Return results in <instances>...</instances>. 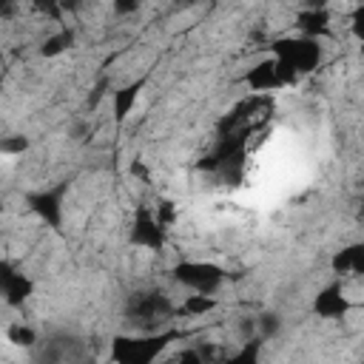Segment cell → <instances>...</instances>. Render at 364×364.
Instances as JSON below:
<instances>
[{
	"label": "cell",
	"mask_w": 364,
	"mask_h": 364,
	"mask_svg": "<svg viewBox=\"0 0 364 364\" xmlns=\"http://www.w3.org/2000/svg\"><path fill=\"white\" fill-rule=\"evenodd\" d=\"M173 304L168 299V293L162 290H139L128 299L125 304V316L128 321H134L142 330H156L162 321H168L173 316Z\"/></svg>",
	"instance_id": "obj_1"
},
{
	"label": "cell",
	"mask_w": 364,
	"mask_h": 364,
	"mask_svg": "<svg viewBox=\"0 0 364 364\" xmlns=\"http://www.w3.org/2000/svg\"><path fill=\"white\" fill-rule=\"evenodd\" d=\"M273 54L296 77L313 71L318 65V60H321V48H318V43L313 37H284V40H276L273 43Z\"/></svg>",
	"instance_id": "obj_2"
},
{
	"label": "cell",
	"mask_w": 364,
	"mask_h": 364,
	"mask_svg": "<svg viewBox=\"0 0 364 364\" xmlns=\"http://www.w3.org/2000/svg\"><path fill=\"white\" fill-rule=\"evenodd\" d=\"M173 279L193 293H216L225 282V270L210 262H179L173 267Z\"/></svg>",
	"instance_id": "obj_3"
},
{
	"label": "cell",
	"mask_w": 364,
	"mask_h": 364,
	"mask_svg": "<svg viewBox=\"0 0 364 364\" xmlns=\"http://www.w3.org/2000/svg\"><path fill=\"white\" fill-rule=\"evenodd\" d=\"M171 336H148V338H119L114 341L111 355L125 364H145L159 355V350L168 344Z\"/></svg>",
	"instance_id": "obj_4"
},
{
	"label": "cell",
	"mask_w": 364,
	"mask_h": 364,
	"mask_svg": "<svg viewBox=\"0 0 364 364\" xmlns=\"http://www.w3.org/2000/svg\"><path fill=\"white\" fill-rule=\"evenodd\" d=\"M68 191V182L57 185V188H48V191H40V193H28V208L48 225V228H60L63 225V196Z\"/></svg>",
	"instance_id": "obj_5"
},
{
	"label": "cell",
	"mask_w": 364,
	"mask_h": 364,
	"mask_svg": "<svg viewBox=\"0 0 364 364\" xmlns=\"http://www.w3.org/2000/svg\"><path fill=\"white\" fill-rule=\"evenodd\" d=\"M245 80H247V85H250L253 91H273V88H282V85L296 82V74L287 71V68L273 57V60H264V63H259L256 68H250Z\"/></svg>",
	"instance_id": "obj_6"
},
{
	"label": "cell",
	"mask_w": 364,
	"mask_h": 364,
	"mask_svg": "<svg viewBox=\"0 0 364 364\" xmlns=\"http://www.w3.org/2000/svg\"><path fill=\"white\" fill-rule=\"evenodd\" d=\"M131 242L139 245V247H148V250H162L165 247V228L154 219L151 208H139L136 210V219L131 225Z\"/></svg>",
	"instance_id": "obj_7"
},
{
	"label": "cell",
	"mask_w": 364,
	"mask_h": 364,
	"mask_svg": "<svg viewBox=\"0 0 364 364\" xmlns=\"http://www.w3.org/2000/svg\"><path fill=\"white\" fill-rule=\"evenodd\" d=\"M316 313L321 316V318H341L353 304H350V299L344 296V290H341V284L336 282V284H330V287H324L318 296H316Z\"/></svg>",
	"instance_id": "obj_8"
},
{
	"label": "cell",
	"mask_w": 364,
	"mask_h": 364,
	"mask_svg": "<svg viewBox=\"0 0 364 364\" xmlns=\"http://www.w3.org/2000/svg\"><path fill=\"white\" fill-rule=\"evenodd\" d=\"M330 267L336 276H358L364 270V247L361 245H350V247H341L333 259H330Z\"/></svg>",
	"instance_id": "obj_9"
},
{
	"label": "cell",
	"mask_w": 364,
	"mask_h": 364,
	"mask_svg": "<svg viewBox=\"0 0 364 364\" xmlns=\"http://www.w3.org/2000/svg\"><path fill=\"white\" fill-rule=\"evenodd\" d=\"M0 290H3L9 307H23V304L31 299V293H34V282H31L26 273H17V270H14V273L0 284Z\"/></svg>",
	"instance_id": "obj_10"
},
{
	"label": "cell",
	"mask_w": 364,
	"mask_h": 364,
	"mask_svg": "<svg viewBox=\"0 0 364 364\" xmlns=\"http://www.w3.org/2000/svg\"><path fill=\"white\" fill-rule=\"evenodd\" d=\"M330 28V11L327 9H307L299 14V31L304 37H318V34H327Z\"/></svg>",
	"instance_id": "obj_11"
},
{
	"label": "cell",
	"mask_w": 364,
	"mask_h": 364,
	"mask_svg": "<svg viewBox=\"0 0 364 364\" xmlns=\"http://www.w3.org/2000/svg\"><path fill=\"white\" fill-rule=\"evenodd\" d=\"M142 88H145V77H139L136 82H131V85L114 91V117H117L119 122L131 114V108H134V102L139 100V91H142Z\"/></svg>",
	"instance_id": "obj_12"
},
{
	"label": "cell",
	"mask_w": 364,
	"mask_h": 364,
	"mask_svg": "<svg viewBox=\"0 0 364 364\" xmlns=\"http://www.w3.org/2000/svg\"><path fill=\"white\" fill-rule=\"evenodd\" d=\"M216 299H213V293H193V296H188L185 301H182V313L185 316H205V313H210V310H216Z\"/></svg>",
	"instance_id": "obj_13"
},
{
	"label": "cell",
	"mask_w": 364,
	"mask_h": 364,
	"mask_svg": "<svg viewBox=\"0 0 364 364\" xmlns=\"http://www.w3.org/2000/svg\"><path fill=\"white\" fill-rule=\"evenodd\" d=\"M6 341L14 344V347H23V350H31V347L37 344V333H34V327H28V324H11V327L6 330Z\"/></svg>",
	"instance_id": "obj_14"
},
{
	"label": "cell",
	"mask_w": 364,
	"mask_h": 364,
	"mask_svg": "<svg viewBox=\"0 0 364 364\" xmlns=\"http://www.w3.org/2000/svg\"><path fill=\"white\" fill-rule=\"evenodd\" d=\"M71 43H74V31H57V34H51V37L43 40L40 54H43V57H57V54H63Z\"/></svg>",
	"instance_id": "obj_15"
},
{
	"label": "cell",
	"mask_w": 364,
	"mask_h": 364,
	"mask_svg": "<svg viewBox=\"0 0 364 364\" xmlns=\"http://www.w3.org/2000/svg\"><path fill=\"white\" fill-rule=\"evenodd\" d=\"M28 136H23V134H11V136H3L0 139V154H6V156H17V154H23V151H28Z\"/></svg>",
	"instance_id": "obj_16"
},
{
	"label": "cell",
	"mask_w": 364,
	"mask_h": 364,
	"mask_svg": "<svg viewBox=\"0 0 364 364\" xmlns=\"http://www.w3.org/2000/svg\"><path fill=\"white\" fill-rule=\"evenodd\" d=\"M154 213V219L168 230L173 222H176V208H173V202H168V199H162V202H156V210H151Z\"/></svg>",
	"instance_id": "obj_17"
},
{
	"label": "cell",
	"mask_w": 364,
	"mask_h": 364,
	"mask_svg": "<svg viewBox=\"0 0 364 364\" xmlns=\"http://www.w3.org/2000/svg\"><path fill=\"white\" fill-rule=\"evenodd\" d=\"M259 327H262V338H273L279 330H282V318L276 313H264L259 318Z\"/></svg>",
	"instance_id": "obj_18"
},
{
	"label": "cell",
	"mask_w": 364,
	"mask_h": 364,
	"mask_svg": "<svg viewBox=\"0 0 364 364\" xmlns=\"http://www.w3.org/2000/svg\"><path fill=\"white\" fill-rule=\"evenodd\" d=\"M139 9V0H114V14H134Z\"/></svg>",
	"instance_id": "obj_19"
},
{
	"label": "cell",
	"mask_w": 364,
	"mask_h": 364,
	"mask_svg": "<svg viewBox=\"0 0 364 364\" xmlns=\"http://www.w3.org/2000/svg\"><path fill=\"white\" fill-rule=\"evenodd\" d=\"M131 173H134V176H139L142 182H148V179H151V176H148V168H145V162H142V159H134V162H131Z\"/></svg>",
	"instance_id": "obj_20"
},
{
	"label": "cell",
	"mask_w": 364,
	"mask_h": 364,
	"mask_svg": "<svg viewBox=\"0 0 364 364\" xmlns=\"http://www.w3.org/2000/svg\"><path fill=\"white\" fill-rule=\"evenodd\" d=\"M176 358L179 361H202V355H199V350H182V353H176Z\"/></svg>",
	"instance_id": "obj_21"
},
{
	"label": "cell",
	"mask_w": 364,
	"mask_h": 364,
	"mask_svg": "<svg viewBox=\"0 0 364 364\" xmlns=\"http://www.w3.org/2000/svg\"><path fill=\"white\" fill-rule=\"evenodd\" d=\"M37 6L43 11H48V14H57L60 11V0H37Z\"/></svg>",
	"instance_id": "obj_22"
},
{
	"label": "cell",
	"mask_w": 364,
	"mask_h": 364,
	"mask_svg": "<svg viewBox=\"0 0 364 364\" xmlns=\"http://www.w3.org/2000/svg\"><path fill=\"white\" fill-rule=\"evenodd\" d=\"M0 57H3V43H0Z\"/></svg>",
	"instance_id": "obj_23"
},
{
	"label": "cell",
	"mask_w": 364,
	"mask_h": 364,
	"mask_svg": "<svg viewBox=\"0 0 364 364\" xmlns=\"http://www.w3.org/2000/svg\"><path fill=\"white\" fill-rule=\"evenodd\" d=\"M179 3H182V0H179Z\"/></svg>",
	"instance_id": "obj_24"
}]
</instances>
